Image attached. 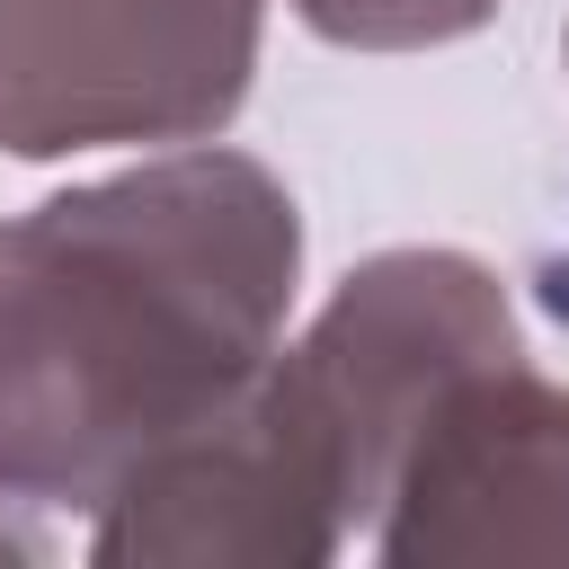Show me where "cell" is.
I'll return each instance as SVG.
<instances>
[{
    "instance_id": "cell-4",
    "label": "cell",
    "mask_w": 569,
    "mask_h": 569,
    "mask_svg": "<svg viewBox=\"0 0 569 569\" xmlns=\"http://www.w3.org/2000/svg\"><path fill=\"white\" fill-rule=\"evenodd\" d=\"M365 551L391 569L569 560V382L525 347L453 373L418 409Z\"/></svg>"
},
{
    "instance_id": "cell-3",
    "label": "cell",
    "mask_w": 569,
    "mask_h": 569,
    "mask_svg": "<svg viewBox=\"0 0 569 569\" xmlns=\"http://www.w3.org/2000/svg\"><path fill=\"white\" fill-rule=\"evenodd\" d=\"M347 542L356 525L338 480L267 365L240 400L142 453L89 507V560L107 569H320Z\"/></svg>"
},
{
    "instance_id": "cell-1",
    "label": "cell",
    "mask_w": 569,
    "mask_h": 569,
    "mask_svg": "<svg viewBox=\"0 0 569 569\" xmlns=\"http://www.w3.org/2000/svg\"><path fill=\"white\" fill-rule=\"evenodd\" d=\"M302 213L249 151H169L0 222V498L98 507L258 382Z\"/></svg>"
},
{
    "instance_id": "cell-5",
    "label": "cell",
    "mask_w": 569,
    "mask_h": 569,
    "mask_svg": "<svg viewBox=\"0 0 569 569\" xmlns=\"http://www.w3.org/2000/svg\"><path fill=\"white\" fill-rule=\"evenodd\" d=\"M293 18L356 53H418V44H453L489 27L498 0H293Z\"/></svg>"
},
{
    "instance_id": "cell-2",
    "label": "cell",
    "mask_w": 569,
    "mask_h": 569,
    "mask_svg": "<svg viewBox=\"0 0 569 569\" xmlns=\"http://www.w3.org/2000/svg\"><path fill=\"white\" fill-rule=\"evenodd\" d=\"M267 0H0V151L204 142L240 116Z\"/></svg>"
},
{
    "instance_id": "cell-6",
    "label": "cell",
    "mask_w": 569,
    "mask_h": 569,
    "mask_svg": "<svg viewBox=\"0 0 569 569\" xmlns=\"http://www.w3.org/2000/svg\"><path fill=\"white\" fill-rule=\"evenodd\" d=\"M0 560H44V533L27 516H9V507H0Z\"/></svg>"
}]
</instances>
